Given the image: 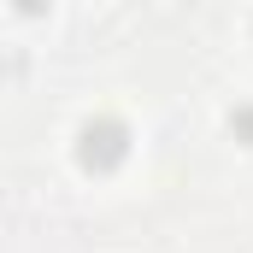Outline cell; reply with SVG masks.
Here are the masks:
<instances>
[{"label":"cell","instance_id":"2","mask_svg":"<svg viewBox=\"0 0 253 253\" xmlns=\"http://www.w3.org/2000/svg\"><path fill=\"white\" fill-rule=\"evenodd\" d=\"M230 129H236V135H248V141H253V106H236V112H230Z\"/></svg>","mask_w":253,"mask_h":253},{"label":"cell","instance_id":"1","mask_svg":"<svg viewBox=\"0 0 253 253\" xmlns=\"http://www.w3.org/2000/svg\"><path fill=\"white\" fill-rule=\"evenodd\" d=\"M124 147H129V135H124L118 118H88L83 135H77V159H83V165H94V171L118 165V159H124Z\"/></svg>","mask_w":253,"mask_h":253}]
</instances>
